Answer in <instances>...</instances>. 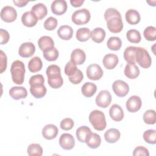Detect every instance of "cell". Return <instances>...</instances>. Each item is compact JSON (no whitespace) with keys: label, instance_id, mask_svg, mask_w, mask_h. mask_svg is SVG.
<instances>
[{"label":"cell","instance_id":"obj_47","mask_svg":"<svg viewBox=\"0 0 156 156\" xmlns=\"http://www.w3.org/2000/svg\"><path fill=\"white\" fill-rule=\"evenodd\" d=\"M113 16L121 17V15L119 12L115 8H108V9H107L105 10V13H104L105 20L107 21L109 18H110L112 17H113Z\"/></svg>","mask_w":156,"mask_h":156},{"label":"cell","instance_id":"obj_8","mask_svg":"<svg viewBox=\"0 0 156 156\" xmlns=\"http://www.w3.org/2000/svg\"><path fill=\"white\" fill-rule=\"evenodd\" d=\"M87 77L92 80H99L103 76V70L101 67L96 63L90 65L86 70Z\"/></svg>","mask_w":156,"mask_h":156},{"label":"cell","instance_id":"obj_20","mask_svg":"<svg viewBox=\"0 0 156 156\" xmlns=\"http://www.w3.org/2000/svg\"><path fill=\"white\" fill-rule=\"evenodd\" d=\"M109 115L111 118L115 121H121L124 118V112L122 108L118 104H113L110 108Z\"/></svg>","mask_w":156,"mask_h":156},{"label":"cell","instance_id":"obj_25","mask_svg":"<svg viewBox=\"0 0 156 156\" xmlns=\"http://www.w3.org/2000/svg\"><path fill=\"white\" fill-rule=\"evenodd\" d=\"M31 11L36 15L38 20L44 18L48 13L47 7L43 3H37L33 5Z\"/></svg>","mask_w":156,"mask_h":156},{"label":"cell","instance_id":"obj_43","mask_svg":"<svg viewBox=\"0 0 156 156\" xmlns=\"http://www.w3.org/2000/svg\"><path fill=\"white\" fill-rule=\"evenodd\" d=\"M57 20L55 18L50 16L44 22L43 26L46 30H53L57 26Z\"/></svg>","mask_w":156,"mask_h":156},{"label":"cell","instance_id":"obj_11","mask_svg":"<svg viewBox=\"0 0 156 156\" xmlns=\"http://www.w3.org/2000/svg\"><path fill=\"white\" fill-rule=\"evenodd\" d=\"M59 144L65 150H71L75 145L74 138L71 134L68 133H63L59 138Z\"/></svg>","mask_w":156,"mask_h":156},{"label":"cell","instance_id":"obj_1","mask_svg":"<svg viewBox=\"0 0 156 156\" xmlns=\"http://www.w3.org/2000/svg\"><path fill=\"white\" fill-rule=\"evenodd\" d=\"M25 66L21 60H15L13 62L10 68V73L13 82L17 85H21L24 80Z\"/></svg>","mask_w":156,"mask_h":156},{"label":"cell","instance_id":"obj_33","mask_svg":"<svg viewBox=\"0 0 156 156\" xmlns=\"http://www.w3.org/2000/svg\"><path fill=\"white\" fill-rule=\"evenodd\" d=\"M107 48L112 51H118L122 46V41L119 37H111L107 42Z\"/></svg>","mask_w":156,"mask_h":156},{"label":"cell","instance_id":"obj_14","mask_svg":"<svg viewBox=\"0 0 156 156\" xmlns=\"http://www.w3.org/2000/svg\"><path fill=\"white\" fill-rule=\"evenodd\" d=\"M38 20L37 17L32 11L24 12L21 16V22L23 24L28 27H32L35 26Z\"/></svg>","mask_w":156,"mask_h":156},{"label":"cell","instance_id":"obj_50","mask_svg":"<svg viewBox=\"0 0 156 156\" xmlns=\"http://www.w3.org/2000/svg\"><path fill=\"white\" fill-rule=\"evenodd\" d=\"M0 55H1V73H2L4 71H5L7 68V56L1 50L0 51Z\"/></svg>","mask_w":156,"mask_h":156},{"label":"cell","instance_id":"obj_24","mask_svg":"<svg viewBox=\"0 0 156 156\" xmlns=\"http://www.w3.org/2000/svg\"><path fill=\"white\" fill-rule=\"evenodd\" d=\"M125 18L126 21L131 25L138 24L141 20L139 12L135 9H129L126 12Z\"/></svg>","mask_w":156,"mask_h":156},{"label":"cell","instance_id":"obj_16","mask_svg":"<svg viewBox=\"0 0 156 156\" xmlns=\"http://www.w3.org/2000/svg\"><path fill=\"white\" fill-rule=\"evenodd\" d=\"M10 97L15 100L24 99L27 96V91L23 87H13L9 90Z\"/></svg>","mask_w":156,"mask_h":156},{"label":"cell","instance_id":"obj_13","mask_svg":"<svg viewBox=\"0 0 156 156\" xmlns=\"http://www.w3.org/2000/svg\"><path fill=\"white\" fill-rule=\"evenodd\" d=\"M52 12L56 15H62L66 12L67 2L65 0H55L51 5Z\"/></svg>","mask_w":156,"mask_h":156},{"label":"cell","instance_id":"obj_27","mask_svg":"<svg viewBox=\"0 0 156 156\" xmlns=\"http://www.w3.org/2000/svg\"><path fill=\"white\" fill-rule=\"evenodd\" d=\"M46 88L44 85H36L30 86V92L31 94L37 99L44 97L46 94Z\"/></svg>","mask_w":156,"mask_h":156},{"label":"cell","instance_id":"obj_35","mask_svg":"<svg viewBox=\"0 0 156 156\" xmlns=\"http://www.w3.org/2000/svg\"><path fill=\"white\" fill-rule=\"evenodd\" d=\"M126 37L128 41L132 43H138L141 40L140 32L136 29H130L127 32Z\"/></svg>","mask_w":156,"mask_h":156},{"label":"cell","instance_id":"obj_12","mask_svg":"<svg viewBox=\"0 0 156 156\" xmlns=\"http://www.w3.org/2000/svg\"><path fill=\"white\" fill-rule=\"evenodd\" d=\"M35 46L32 42H25L21 44L18 49L19 55L24 58H28L34 55Z\"/></svg>","mask_w":156,"mask_h":156},{"label":"cell","instance_id":"obj_9","mask_svg":"<svg viewBox=\"0 0 156 156\" xmlns=\"http://www.w3.org/2000/svg\"><path fill=\"white\" fill-rule=\"evenodd\" d=\"M106 21L108 29L112 33H119L123 29V22L121 17L113 16Z\"/></svg>","mask_w":156,"mask_h":156},{"label":"cell","instance_id":"obj_6","mask_svg":"<svg viewBox=\"0 0 156 156\" xmlns=\"http://www.w3.org/2000/svg\"><path fill=\"white\" fill-rule=\"evenodd\" d=\"M95 102L96 105L101 108H107L112 102V96L110 93L106 90H101L96 97Z\"/></svg>","mask_w":156,"mask_h":156},{"label":"cell","instance_id":"obj_42","mask_svg":"<svg viewBox=\"0 0 156 156\" xmlns=\"http://www.w3.org/2000/svg\"><path fill=\"white\" fill-rule=\"evenodd\" d=\"M79 69L77 68L76 64L72 62L71 60L69 61L65 66V73L68 77H71L75 74Z\"/></svg>","mask_w":156,"mask_h":156},{"label":"cell","instance_id":"obj_46","mask_svg":"<svg viewBox=\"0 0 156 156\" xmlns=\"http://www.w3.org/2000/svg\"><path fill=\"white\" fill-rule=\"evenodd\" d=\"M44 79L41 74H35L30 77L29 83L30 86L36 85H44Z\"/></svg>","mask_w":156,"mask_h":156},{"label":"cell","instance_id":"obj_23","mask_svg":"<svg viewBox=\"0 0 156 156\" xmlns=\"http://www.w3.org/2000/svg\"><path fill=\"white\" fill-rule=\"evenodd\" d=\"M121 133L119 130L115 128H112L107 130L104 133V138L108 143H115L118 141L120 138Z\"/></svg>","mask_w":156,"mask_h":156},{"label":"cell","instance_id":"obj_21","mask_svg":"<svg viewBox=\"0 0 156 156\" xmlns=\"http://www.w3.org/2000/svg\"><path fill=\"white\" fill-rule=\"evenodd\" d=\"M124 75L130 79H136L140 74V69L135 63H127L124 68Z\"/></svg>","mask_w":156,"mask_h":156},{"label":"cell","instance_id":"obj_31","mask_svg":"<svg viewBox=\"0 0 156 156\" xmlns=\"http://www.w3.org/2000/svg\"><path fill=\"white\" fill-rule=\"evenodd\" d=\"M136 50V47L135 46H129L125 49L124 51V58L128 63H135Z\"/></svg>","mask_w":156,"mask_h":156},{"label":"cell","instance_id":"obj_36","mask_svg":"<svg viewBox=\"0 0 156 156\" xmlns=\"http://www.w3.org/2000/svg\"><path fill=\"white\" fill-rule=\"evenodd\" d=\"M48 79L58 77L61 76V69L60 67L56 65H49L46 71Z\"/></svg>","mask_w":156,"mask_h":156},{"label":"cell","instance_id":"obj_44","mask_svg":"<svg viewBox=\"0 0 156 156\" xmlns=\"http://www.w3.org/2000/svg\"><path fill=\"white\" fill-rule=\"evenodd\" d=\"M48 83L51 88L54 89H57L60 88L63 85V79L62 76L57 78L48 79Z\"/></svg>","mask_w":156,"mask_h":156},{"label":"cell","instance_id":"obj_45","mask_svg":"<svg viewBox=\"0 0 156 156\" xmlns=\"http://www.w3.org/2000/svg\"><path fill=\"white\" fill-rule=\"evenodd\" d=\"M74 121L70 118H66L60 122V128L64 130H69L74 127Z\"/></svg>","mask_w":156,"mask_h":156},{"label":"cell","instance_id":"obj_51","mask_svg":"<svg viewBox=\"0 0 156 156\" xmlns=\"http://www.w3.org/2000/svg\"><path fill=\"white\" fill-rule=\"evenodd\" d=\"M0 36H1V44H6L9 39H10V35L9 32L3 29H0Z\"/></svg>","mask_w":156,"mask_h":156},{"label":"cell","instance_id":"obj_28","mask_svg":"<svg viewBox=\"0 0 156 156\" xmlns=\"http://www.w3.org/2000/svg\"><path fill=\"white\" fill-rule=\"evenodd\" d=\"M105 31L101 27H96L91 32V38L97 43H102L105 37Z\"/></svg>","mask_w":156,"mask_h":156},{"label":"cell","instance_id":"obj_5","mask_svg":"<svg viewBox=\"0 0 156 156\" xmlns=\"http://www.w3.org/2000/svg\"><path fill=\"white\" fill-rule=\"evenodd\" d=\"M112 89L117 96L122 98L128 94L129 91V86L123 80H116L112 84Z\"/></svg>","mask_w":156,"mask_h":156},{"label":"cell","instance_id":"obj_48","mask_svg":"<svg viewBox=\"0 0 156 156\" xmlns=\"http://www.w3.org/2000/svg\"><path fill=\"white\" fill-rule=\"evenodd\" d=\"M83 79V75L82 72L79 69L77 71V73L74 74L71 77H69V80L73 83V84H79L80 83L82 80Z\"/></svg>","mask_w":156,"mask_h":156},{"label":"cell","instance_id":"obj_38","mask_svg":"<svg viewBox=\"0 0 156 156\" xmlns=\"http://www.w3.org/2000/svg\"><path fill=\"white\" fill-rule=\"evenodd\" d=\"M27 152L29 155H38L41 156L43 154V148L42 147L37 143H32L29 145Z\"/></svg>","mask_w":156,"mask_h":156},{"label":"cell","instance_id":"obj_30","mask_svg":"<svg viewBox=\"0 0 156 156\" xmlns=\"http://www.w3.org/2000/svg\"><path fill=\"white\" fill-rule=\"evenodd\" d=\"M97 90L96 85L92 82H86L85 83L81 88V91L82 94L87 97L90 98L93 96Z\"/></svg>","mask_w":156,"mask_h":156},{"label":"cell","instance_id":"obj_3","mask_svg":"<svg viewBox=\"0 0 156 156\" xmlns=\"http://www.w3.org/2000/svg\"><path fill=\"white\" fill-rule=\"evenodd\" d=\"M135 62L143 68H148L151 66L152 59L148 51L144 48L136 47Z\"/></svg>","mask_w":156,"mask_h":156},{"label":"cell","instance_id":"obj_22","mask_svg":"<svg viewBox=\"0 0 156 156\" xmlns=\"http://www.w3.org/2000/svg\"><path fill=\"white\" fill-rule=\"evenodd\" d=\"M38 45L39 48L43 52L54 48V42L52 38L49 36H42L38 40Z\"/></svg>","mask_w":156,"mask_h":156},{"label":"cell","instance_id":"obj_15","mask_svg":"<svg viewBox=\"0 0 156 156\" xmlns=\"http://www.w3.org/2000/svg\"><path fill=\"white\" fill-rule=\"evenodd\" d=\"M119 62L118 57L114 54H106L102 60V63L104 67L107 69H113L118 65Z\"/></svg>","mask_w":156,"mask_h":156},{"label":"cell","instance_id":"obj_49","mask_svg":"<svg viewBox=\"0 0 156 156\" xmlns=\"http://www.w3.org/2000/svg\"><path fill=\"white\" fill-rule=\"evenodd\" d=\"M133 156H138V155H144V156H149V152L148 149L142 146H138L135 147L133 152Z\"/></svg>","mask_w":156,"mask_h":156},{"label":"cell","instance_id":"obj_52","mask_svg":"<svg viewBox=\"0 0 156 156\" xmlns=\"http://www.w3.org/2000/svg\"><path fill=\"white\" fill-rule=\"evenodd\" d=\"M13 2L15 4V5L18 7H23L29 2L28 1L24 0H13Z\"/></svg>","mask_w":156,"mask_h":156},{"label":"cell","instance_id":"obj_37","mask_svg":"<svg viewBox=\"0 0 156 156\" xmlns=\"http://www.w3.org/2000/svg\"><path fill=\"white\" fill-rule=\"evenodd\" d=\"M43 57L48 61L52 62L56 60L59 55L58 51L57 48H53L43 52Z\"/></svg>","mask_w":156,"mask_h":156},{"label":"cell","instance_id":"obj_34","mask_svg":"<svg viewBox=\"0 0 156 156\" xmlns=\"http://www.w3.org/2000/svg\"><path fill=\"white\" fill-rule=\"evenodd\" d=\"M101 143V138L99 135L96 133H92L88 140L86 142L87 146L91 149L98 148Z\"/></svg>","mask_w":156,"mask_h":156},{"label":"cell","instance_id":"obj_40","mask_svg":"<svg viewBox=\"0 0 156 156\" xmlns=\"http://www.w3.org/2000/svg\"><path fill=\"white\" fill-rule=\"evenodd\" d=\"M143 121L147 124H154L156 122L155 111L154 110H147L143 115Z\"/></svg>","mask_w":156,"mask_h":156},{"label":"cell","instance_id":"obj_4","mask_svg":"<svg viewBox=\"0 0 156 156\" xmlns=\"http://www.w3.org/2000/svg\"><path fill=\"white\" fill-rule=\"evenodd\" d=\"M91 15L87 9H81L76 10L71 16L72 21L76 25H83L88 23L90 20Z\"/></svg>","mask_w":156,"mask_h":156},{"label":"cell","instance_id":"obj_26","mask_svg":"<svg viewBox=\"0 0 156 156\" xmlns=\"http://www.w3.org/2000/svg\"><path fill=\"white\" fill-rule=\"evenodd\" d=\"M57 35L63 40H69L73 37V29L68 25L61 26L57 30Z\"/></svg>","mask_w":156,"mask_h":156},{"label":"cell","instance_id":"obj_29","mask_svg":"<svg viewBox=\"0 0 156 156\" xmlns=\"http://www.w3.org/2000/svg\"><path fill=\"white\" fill-rule=\"evenodd\" d=\"M27 66L31 73H37L41 69L43 63L40 57L35 56L29 60Z\"/></svg>","mask_w":156,"mask_h":156},{"label":"cell","instance_id":"obj_2","mask_svg":"<svg viewBox=\"0 0 156 156\" xmlns=\"http://www.w3.org/2000/svg\"><path fill=\"white\" fill-rule=\"evenodd\" d=\"M89 121L94 129L98 131L104 130L107 126L105 115L101 110H94L91 112L89 115Z\"/></svg>","mask_w":156,"mask_h":156},{"label":"cell","instance_id":"obj_32","mask_svg":"<svg viewBox=\"0 0 156 156\" xmlns=\"http://www.w3.org/2000/svg\"><path fill=\"white\" fill-rule=\"evenodd\" d=\"M76 37L77 40L81 42H85L91 37V31L87 27H81L76 31Z\"/></svg>","mask_w":156,"mask_h":156},{"label":"cell","instance_id":"obj_10","mask_svg":"<svg viewBox=\"0 0 156 156\" xmlns=\"http://www.w3.org/2000/svg\"><path fill=\"white\" fill-rule=\"evenodd\" d=\"M142 101L141 98L136 95L130 96L126 103L127 110L129 112L135 113L138 112L141 107Z\"/></svg>","mask_w":156,"mask_h":156},{"label":"cell","instance_id":"obj_53","mask_svg":"<svg viewBox=\"0 0 156 156\" xmlns=\"http://www.w3.org/2000/svg\"><path fill=\"white\" fill-rule=\"evenodd\" d=\"M83 2H84V0H71L70 1V3L71 5L74 7H80Z\"/></svg>","mask_w":156,"mask_h":156},{"label":"cell","instance_id":"obj_19","mask_svg":"<svg viewBox=\"0 0 156 156\" xmlns=\"http://www.w3.org/2000/svg\"><path fill=\"white\" fill-rule=\"evenodd\" d=\"M86 59L85 52L79 48L74 49L71 54V61L76 65H80L84 63Z\"/></svg>","mask_w":156,"mask_h":156},{"label":"cell","instance_id":"obj_7","mask_svg":"<svg viewBox=\"0 0 156 156\" xmlns=\"http://www.w3.org/2000/svg\"><path fill=\"white\" fill-rule=\"evenodd\" d=\"M1 18L6 23H12L17 18V12L15 9L10 5L4 6L1 11Z\"/></svg>","mask_w":156,"mask_h":156},{"label":"cell","instance_id":"obj_41","mask_svg":"<svg viewBox=\"0 0 156 156\" xmlns=\"http://www.w3.org/2000/svg\"><path fill=\"white\" fill-rule=\"evenodd\" d=\"M143 35L147 40L155 41L156 39V28L154 26L147 27L143 32Z\"/></svg>","mask_w":156,"mask_h":156},{"label":"cell","instance_id":"obj_17","mask_svg":"<svg viewBox=\"0 0 156 156\" xmlns=\"http://www.w3.org/2000/svg\"><path fill=\"white\" fill-rule=\"evenodd\" d=\"M58 132L56 126L51 124L46 125L42 129V135L46 140H52L55 138Z\"/></svg>","mask_w":156,"mask_h":156},{"label":"cell","instance_id":"obj_39","mask_svg":"<svg viewBox=\"0 0 156 156\" xmlns=\"http://www.w3.org/2000/svg\"><path fill=\"white\" fill-rule=\"evenodd\" d=\"M143 139L144 140L152 144H155L156 143V130L154 129H149L146 130L143 133Z\"/></svg>","mask_w":156,"mask_h":156},{"label":"cell","instance_id":"obj_18","mask_svg":"<svg viewBox=\"0 0 156 156\" xmlns=\"http://www.w3.org/2000/svg\"><path fill=\"white\" fill-rule=\"evenodd\" d=\"M91 133L92 132L88 127L86 126H82L79 127L76 130V135L79 141H80V143H86Z\"/></svg>","mask_w":156,"mask_h":156}]
</instances>
